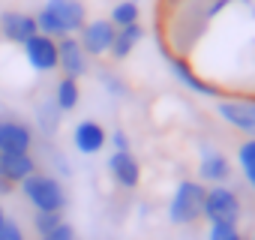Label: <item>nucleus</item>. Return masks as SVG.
I'll return each instance as SVG.
<instances>
[{
	"label": "nucleus",
	"instance_id": "obj_23",
	"mask_svg": "<svg viewBox=\"0 0 255 240\" xmlns=\"http://www.w3.org/2000/svg\"><path fill=\"white\" fill-rule=\"evenodd\" d=\"M99 81L105 84V90L111 93V96H126V93H129V90H126V84H123V78L120 75H114V72H99Z\"/></svg>",
	"mask_w": 255,
	"mask_h": 240
},
{
	"label": "nucleus",
	"instance_id": "obj_13",
	"mask_svg": "<svg viewBox=\"0 0 255 240\" xmlns=\"http://www.w3.org/2000/svg\"><path fill=\"white\" fill-rule=\"evenodd\" d=\"M108 144V132L99 120H78L72 129V147L81 156H96L102 147Z\"/></svg>",
	"mask_w": 255,
	"mask_h": 240
},
{
	"label": "nucleus",
	"instance_id": "obj_7",
	"mask_svg": "<svg viewBox=\"0 0 255 240\" xmlns=\"http://www.w3.org/2000/svg\"><path fill=\"white\" fill-rule=\"evenodd\" d=\"M33 126L18 117H0V153H30L33 150Z\"/></svg>",
	"mask_w": 255,
	"mask_h": 240
},
{
	"label": "nucleus",
	"instance_id": "obj_2",
	"mask_svg": "<svg viewBox=\"0 0 255 240\" xmlns=\"http://www.w3.org/2000/svg\"><path fill=\"white\" fill-rule=\"evenodd\" d=\"M18 189H21V195L27 198V204L33 210H51V213H63L66 210V201H69L66 186L51 171H33L27 180L18 183Z\"/></svg>",
	"mask_w": 255,
	"mask_h": 240
},
{
	"label": "nucleus",
	"instance_id": "obj_25",
	"mask_svg": "<svg viewBox=\"0 0 255 240\" xmlns=\"http://www.w3.org/2000/svg\"><path fill=\"white\" fill-rule=\"evenodd\" d=\"M39 240H78V237H75V228H72V225H69V222L63 219V222H60V225H57L54 231L42 234Z\"/></svg>",
	"mask_w": 255,
	"mask_h": 240
},
{
	"label": "nucleus",
	"instance_id": "obj_4",
	"mask_svg": "<svg viewBox=\"0 0 255 240\" xmlns=\"http://www.w3.org/2000/svg\"><path fill=\"white\" fill-rule=\"evenodd\" d=\"M216 117L246 138H255V96H219L213 105Z\"/></svg>",
	"mask_w": 255,
	"mask_h": 240
},
{
	"label": "nucleus",
	"instance_id": "obj_5",
	"mask_svg": "<svg viewBox=\"0 0 255 240\" xmlns=\"http://www.w3.org/2000/svg\"><path fill=\"white\" fill-rule=\"evenodd\" d=\"M240 216H243V204H240V198H237V192H234L231 186H225V183L207 186L201 219H207L210 225H213V222H234V225H237Z\"/></svg>",
	"mask_w": 255,
	"mask_h": 240
},
{
	"label": "nucleus",
	"instance_id": "obj_19",
	"mask_svg": "<svg viewBox=\"0 0 255 240\" xmlns=\"http://www.w3.org/2000/svg\"><path fill=\"white\" fill-rule=\"evenodd\" d=\"M108 21L120 30V27H129V24H138L141 21V6L135 0H117L108 12Z\"/></svg>",
	"mask_w": 255,
	"mask_h": 240
},
{
	"label": "nucleus",
	"instance_id": "obj_28",
	"mask_svg": "<svg viewBox=\"0 0 255 240\" xmlns=\"http://www.w3.org/2000/svg\"><path fill=\"white\" fill-rule=\"evenodd\" d=\"M6 192H12V183H6L3 177H0V195H6Z\"/></svg>",
	"mask_w": 255,
	"mask_h": 240
},
{
	"label": "nucleus",
	"instance_id": "obj_30",
	"mask_svg": "<svg viewBox=\"0 0 255 240\" xmlns=\"http://www.w3.org/2000/svg\"><path fill=\"white\" fill-rule=\"evenodd\" d=\"M249 240H255V231H252V237H249Z\"/></svg>",
	"mask_w": 255,
	"mask_h": 240
},
{
	"label": "nucleus",
	"instance_id": "obj_12",
	"mask_svg": "<svg viewBox=\"0 0 255 240\" xmlns=\"http://www.w3.org/2000/svg\"><path fill=\"white\" fill-rule=\"evenodd\" d=\"M108 174L120 189H135L141 183V162L132 150H114L108 156Z\"/></svg>",
	"mask_w": 255,
	"mask_h": 240
},
{
	"label": "nucleus",
	"instance_id": "obj_26",
	"mask_svg": "<svg viewBox=\"0 0 255 240\" xmlns=\"http://www.w3.org/2000/svg\"><path fill=\"white\" fill-rule=\"evenodd\" d=\"M108 144H111L114 150H132V147H129V135H126L123 129H114V132H108Z\"/></svg>",
	"mask_w": 255,
	"mask_h": 240
},
{
	"label": "nucleus",
	"instance_id": "obj_27",
	"mask_svg": "<svg viewBox=\"0 0 255 240\" xmlns=\"http://www.w3.org/2000/svg\"><path fill=\"white\" fill-rule=\"evenodd\" d=\"M51 162H54V168L60 171V177H69V162H66V156H63V153L51 150Z\"/></svg>",
	"mask_w": 255,
	"mask_h": 240
},
{
	"label": "nucleus",
	"instance_id": "obj_1",
	"mask_svg": "<svg viewBox=\"0 0 255 240\" xmlns=\"http://www.w3.org/2000/svg\"><path fill=\"white\" fill-rule=\"evenodd\" d=\"M87 21V6L81 0H45L42 9L36 12V27L39 33L51 39L75 36Z\"/></svg>",
	"mask_w": 255,
	"mask_h": 240
},
{
	"label": "nucleus",
	"instance_id": "obj_9",
	"mask_svg": "<svg viewBox=\"0 0 255 240\" xmlns=\"http://www.w3.org/2000/svg\"><path fill=\"white\" fill-rule=\"evenodd\" d=\"M57 69L66 78H84L90 72V57L81 48L78 36H63L57 39Z\"/></svg>",
	"mask_w": 255,
	"mask_h": 240
},
{
	"label": "nucleus",
	"instance_id": "obj_15",
	"mask_svg": "<svg viewBox=\"0 0 255 240\" xmlns=\"http://www.w3.org/2000/svg\"><path fill=\"white\" fill-rule=\"evenodd\" d=\"M36 168V156L33 153H0V177L6 183L18 186L21 180H27Z\"/></svg>",
	"mask_w": 255,
	"mask_h": 240
},
{
	"label": "nucleus",
	"instance_id": "obj_6",
	"mask_svg": "<svg viewBox=\"0 0 255 240\" xmlns=\"http://www.w3.org/2000/svg\"><path fill=\"white\" fill-rule=\"evenodd\" d=\"M81 48L87 51V57H105L111 51V42L117 36V27L108 18H87L84 27L75 33Z\"/></svg>",
	"mask_w": 255,
	"mask_h": 240
},
{
	"label": "nucleus",
	"instance_id": "obj_14",
	"mask_svg": "<svg viewBox=\"0 0 255 240\" xmlns=\"http://www.w3.org/2000/svg\"><path fill=\"white\" fill-rule=\"evenodd\" d=\"M198 180H201V183H210V186L228 183V180H231V159H228L222 150H216V147H201Z\"/></svg>",
	"mask_w": 255,
	"mask_h": 240
},
{
	"label": "nucleus",
	"instance_id": "obj_11",
	"mask_svg": "<svg viewBox=\"0 0 255 240\" xmlns=\"http://www.w3.org/2000/svg\"><path fill=\"white\" fill-rule=\"evenodd\" d=\"M168 69H171V75H174L186 90H192V93H198V96H207V99H219V96H222V90H219L216 84L204 81V78L192 69V63L183 60L180 54H168Z\"/></svg>",
	"mask_w": 255,
	"mask_h": 240
},
{
	"label": "nucleus",
	"instance_id": "obj_21",
	"mask_svg": "<svg viewBox=\"0 0 255 240\" xmlns=\"http://www.w3.org/2000/svg\"><path fill=\"white\" fill-rule=\"evenodd\" d=\"M60 222H63V213H51V210H36V213H33V231H36L39 237L48 234V231H54Z\"/></svg>",
	"mask_w": 255,
	"mask_h": 240
},
{
	"label": "nucleus",
	"instance_id": "obj_16",
	"mask_svg": "<svg viewBox=\"0 0 255 240\" xmlns=\"http://www.w3.org/2000/svg\"><path fill=\"white\" fill-rule=\"evenodd\" d=\"M141 39H144V24H141V21H138V24H129V27H120L117 36H114V42H111L108 57L117 60V63H123L126 57H129V54L141 45Z\"/></svg>",
	"mask_w": 255,
	"mask_h": 240
},
{
	"label": "nucleus",
	"instance_id": "obj_3",
	"mask_svg": "<svg viewBox=\"0 0 255 240\" xmlns=\"http://www.w3.org/2000/svg\"><path fill=\"white\" fill-rule=\"evenodd\" d=\"M204 192L207 186L201 180H180L168 198V222L171 225H195L204 210Z\"/></svg>",
	"mask_w": 255,
	"mask_h": 240
},
{
	"label": "nucleus",
	"instance_id": "obj_24",
	"mask_svg": "<svg viewBox=\"0 0 255 240\" xmlns=\"http://www.w3.org/2000/svg\"><path fill=\"white\" fill-rule=\"evenodd\" d=\"M0 240H27L24 237V228L15 222V219H3V225H0Z\"/></svg>",
	"mask_w": 255,
	"mask_h": 240
},
{
	"label": "nucleus",
	"instance_id": "obj_29",
	"mask_svg": "<svg viewBox=\"0 0 255 240\" xmlns=\"http://www.w3.org/2000/svg\"><path fill=\"white\" fill-rule=\"evenodd\" d=\"M3 219H6V213H3V207H0V225H3Z\"/></svg>",
	"mask_w": 255,
	"mask_h": 240
},
{
	"label": "nucleus",
	"instance_id": "obj_18",
	"mask_svg": "<svg viewBox=\"0 0 255 240\" xmlns=\"http://www.w3.org/2000/svg\"><path fill=\"white\" fill-rule=\"evenodd\" d=\"M54 102H57V108L66 114V111H75L78 108V102H81V87H78V78H60L57 81V87H54Z\"/></svg>",
	"mask_w": 255,
	"mask_h": 240
},
{
	"label": "nucleus",
	"instance_id": "obj_10",
	"mask_svg": "<svg viewBox=\"0 0 255 240\" xmlns=\"http://www.w3.org/2000/svg\"><path fill=\"white\" fill-rule=\"evenodd\" d=\"M36 15L21 12V9H3L0 12V36L12 45H24L30 36H36Z\"/></svg>",
	"mask_w": 255,
	"mask_h": 240
},
{
	"label": "nucleus",
	"instance_id": "obj_8",
	"mask_svg": "<svg viewBox=\"0 0 255 240\" xmlns=\"http://www.w3.org/2000/svg\"><path fill=\"white\" fill-rule=\"evenodd\" d=\"M21 51H24V60L33 72L45 75V72L57 69V39H51L45 33H36L21 45Z\"/></svg>",
	"mask_w": 255,
	"mask_h": 240
},
{
	"label": "nucleus",
	"instance_id": "obj_17",
	"mask_svg": "<svg viewBox=\"0 0 255 240\" xmlns=\"http://www.w3.org/2000/svg\"><path fill=\"white\" fill-rule=\"evenodd\" d=\"M60 123H63V111L57 108L54 96H42L36 102V126L45 138H54L60 132Z\"/></svg>",
	"mask_w": 255,
	"mask_h": 240
},
{
	"label": "nucleus",
	"instance_id": "obj_20",
	"mask_svg": "<svg viewBox=\"0 0 255 240\" xmlns=\"http://www.w3.org/2000/svg\"><path fill=\"white\" fill-rule=\"evenodd\" d=\"M237 165H240L243 180L255 192V138H243L240 141V147H237Z\"/></svg>",
	"mask_w": 255,
	"mask_h": 240
},
{
	"label": "nucleus",
	"instance_id": "obj_22",
	"mask_svg": "<svg viewBox=\"0 0 255 240\" xmlns=\"http://www.w3.org/2000/svg\"><path fill=\"white\" fill-rule=\"evenodd\" d=\"M207 240H243V231L234 222H213L207 231Z\"/></svg>",
	"mask_w": 255,
	"mask_h": 240
}]
</instances>
